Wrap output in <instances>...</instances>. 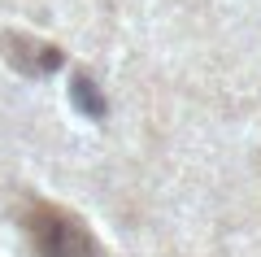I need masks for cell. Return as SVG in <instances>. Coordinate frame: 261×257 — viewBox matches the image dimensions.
Listing matches in <instances>:
<instances>
[{
  "mask_svg": "<svg viewBox=\"0 0 261 257\" xmlns=\"http://www.w3.org/2000/svg\"><path fill=\"white\" fill-rule=\"evenodd\" d=\"M5 48H9V61L13 65H22V70H35V74H44V70H53L57 61H61V53H57L53 44H39V39H27V35H5Z\"/></svg>",
  "mask_w": 261,
  "mask_h": 257,
  "instance_id": "7a4b0ae2",
  "label": "cell"
},
{
  "mask_svg": "<svg viewBox=\"0 0 261 257\" xmlns=\"http://www.w3.org/2000/svg\"><path fill=\"white\" fill-rule=\"evenodd\" d=\"M22 231H27L31 248L39 257H100V244H96L92 227L79 214L61 209V205H48V201L27 205Z\"/></svg>",
  "mask_w": 261,
  "mask_h": 257,
  "instance_id": "6da1fadb",
  "label": "cell"
}]
</instances>
